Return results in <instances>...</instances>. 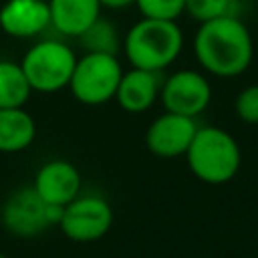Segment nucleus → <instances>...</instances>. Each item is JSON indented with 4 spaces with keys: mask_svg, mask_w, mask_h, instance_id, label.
I'll use <instances>...</instances> for the list:
<instances>
[{
    "mask_svg": "<svg viewBox=\"0 0 258 258\" xmlns=\"http://www.w3.org/2000/svg\"><path fill=\"white\" fill-rule=\"evenodd\" d=\"M196 131V117L165 111L149 123L145 131V145L157 157H179L185 155Z\"/></svg>",
    "mask_w": 258,
    "mask_h": 258,
    "instance_id": "nucleus-9",
    "label": "nucleus"
},
{
    "mask_svg": "<svg viewBox=\"0 0 258 258\" xmlns=\"http://www.w3.org/2000/svg\"><path fill=\"white\" fill-rule=\"evenodd\" d=\"M50 26L69 38L81 36L99 16V0H48Z\"/></svg>",
    "mask_w": 258,
    "mask_h": 258,
    "instance_id": "nucleus-13",
    "label": "nucleus"
},
{
    "mask_svg": "<svg viewBox=\"0 0 258 258\" xmlns=\"http://www.w3.org/2000/svg\"><path fill=\"white\" fill-rule=\"evenodd\" d=\"M36 137V123L24 107L0 109V151L18 153L32 145Z\"/></svg>",
    "mask_w": 258,
    "mask_h": 258,
    "instance_id": "nucleus-14",
    "label": "nucleus"
},
{
    "mask_svg": "<svg viewBox=\"0 0 258 258\" xmlns=\"http://www.w3.org/2000/svg\"><path fill=\"white\" fill-rule=\"evenodd\" d=\"M79 44L83 46L85 52H107V54H117L121 48V38L115 28V24L99 16L81 36H77Z\"/></svg>",
    "mask_w": 258,
    "mask_h": 258,
    "instance_id": "nucleus-16",
    "label": "nucleus"
},
{
    "mask_svg": "<svg viewBox=\"0 0 258 258\" xmlns=\"http://www.w3.org/2000/svg\"><path fill=\"white\" fill-rule=\"evenodd\" d=\"M234 111L240 121L258 125V83L244 87L234 99Z\"/></svg>",
    "mask_w": 258,
    "mask_h": 258,
    "instance_id": "nucleus-19",
    "label": "nucleus"
},
{
    "mask_svg": "<svg viewBox=\"0 0 258 258\" xmlns=\"http://www.w3.org/2000/svg\"><path fill=\"white\" fill-rule=\"evenodd\" d=\"M60 210L46 206L36 191L30 187H20L8 196L2 206V224L4 228L20 238H32L46 228L58 224Z\"/></svg>",
    "mask_w": 258,
    "mask_h": 258,
    "instance_id": "nucleus-7",
    "label": "nucleus"
},
{
    "mask_svg": "<svg viewBox=\"0 0 258 258\" xmlns=\"http://www.w3.org/2000/svg\"><path fill=\"white\" fill-rule=\"evenodd\" d=\"M191 46L200 67L220 79L246 73L254 58L252 34L238 14L200 22Z\"/></svg>",
    "mask_w": 258,
    "mask_h": 258,
    "instance_id": "nucleus-1",
    "label": "nucleus"
},
{
    "mask_svg": "<svg viewBox=\"0 0 258 258\" xmlns=\"http://www.w3.org/2000/svg\"><path fill=\"white\" fill-rule=\"evenodd\" d=\"M121 48L135 69L161 73L177 60L183 48V32L177 20L145 18L131 24L121 40Z\"/></svg>",
    "mask_w": 258,
    "mask_h": 258,
    "instance_id": "nucleus-2",
    "label": "nucleus"
},
{
    "mask_svg": "<svg viewBox=\"0 0 258 258\" xmlns=\"http://www.w3.org/2000/svg\"><path fill=\"white\" fill-rule=\"evenodd\" d=\"M101 8H109V10H125L129 6L135 4V0H99Z\"/></svg>",
    "mask_w": 258,
    "mask_h": 258,
    "instance_id": "nucleus-20",
    "label": "nucleus"
},
{
    "mask_svg": "<svg viewBox=\"0 0 258 258\" xmlns=\"http://www.w3.org/2000/svg\"><path fill=\"white\" fill-rule=\"evenodd\" d=\"M185 161L189 171L204 183L222 185L236 177L242 151L232 133L222 127H198L187 151Z\"/></svg>",
    "mask_w": 258,
    "mask_h": 258,
    "instance_id": "nucleus-3",
    "label": "nucleus"
},
{
    "mask_svg": "<svg viewBox=\"0 0 258 258\" xmlns=\"http://www.w3.org/2000/svg\"><path fill=\"white\" fill-rule=\"evenodd\" d=\"M135 6L145 18L177 20L185 10V0H135Z\"/></svg>",
    "mask_w": 258,
    "mask_h": 258,
    "instance_id": "nucleus-18",
    "label": "nucleus"
},
{
    "mask_svg": "<svg viewBox=\"0 0 258 258\" xmlns=\"http://www.w3.org/2000/svg\"><path fill=\"white\" fill-rule=\"evenodd\" d=\"M32 189L46 206L62 210L81 194V173L67 159H50L38 167Z\"/></svg>",
    "mask_w": 258,
    "mask_h": 258,
    "instance_id": "nucleus-10",
    "label": "nucleus"
},
{
    "mask_svg": "<svg viewBox=\"0 0 258 258\" xmlns=\"http://www.w3.org/2000/svg\"><path fill=\"white\" fill-rule=\"evenodd\" d=\"M123 67L117 54L107 52H85L77 56L69 89L73 97L83 105H105L115 99L117 85L121 81Z\"/></svg>",
    "mask_w": 258,
    "mask_h": 258,
    "instance_id": "nucleus-5",
    "label": "nucleus"
},
{
    "mask_svg": "<svg viewBox=\"0 0 258 258\" xmlns=\"http://www.w3.org/2000/svg\"><path fill=\"white\" fill-rule=\"evenodd\" d=\"M183 12L198 22H206L218 16L238 14V0H185Z\"/></svg>",
    "mask_w": 258,
    "mask_h": 258,
    "instance_id": "nucleus-17",
    "label": "nucleus"
},
{
    "mask_svg": "<svg viewBox=\"0 0 258 258\" xmlns=\"http://www.w3.org/2000/svg\"><path fill=\"white\" fill-rule=\"evenodd\" d=\"M0 258H8V256H6V254H4V252H0Z\"/></svg>",
    "mask_w": 258,
    "mask_h": 258,
    "instance_id": "nucleus-21",
    "label": "nucleus"
},
{
    "mask_svg": "<svg viewBox=\"0 0 258 258\" xmlns=\"http://www.w3.org/2000/svg\"><path fill=\"white\" fill-rule=\"evenodd\" d=\"M58 226L73 242H95L111 230L113 210L101 196H77L60 210Z\"/></svg>",
    "mask_w": 258,
    "mask_h": 258,
    "instance_id": "nucleus-6",
    "label": "nucleus"
},
{
    "mask_svg": "<svg viewBox=\"0 0 258 258\" xmlns=\"http://www.w3.org/2000/svg\"><path fill=\"white\" fill-rule=\"evenodd\" d=\"M77 64V52L64 40L44 38L34 42L22 56L20 67L38 93H56L69 87Z\"/></svg>",
    "mask_w": 258,
    "mask_h": 258,
    "instance_id": "nucleus-4",
    "label": "nucleus"
},
{
    "mask_svg": "<svg viewBox=\"0 0 258 258\" xmlns=\"http://www.w3.org/2000/svg\"><path fill=\"white\" fill-rule=\"evenodd\" d=\"M159 73L131 67L121 75V81L115 91V101L127 113H145L159 99Z\"/></svg>",
    "mask_w": 258,
    "mask_h": 258,
    "instance_id": "nucleus-12",
    "label": "nucleus"
},
{
    "mask_svg": "<svg viewBox=\"0 0 258 258\" xmlns=\"http://www.w3.org/2000/svg\"><path fill=\"white\" fill-rule=\"evenodd\" d=\"M48 26L46 0H6L0 8V28L12 38H34Z\"/></svg>",
    "mask_w": 258,
    "mask_h": 258,
    "instance_id": "nucleus-11",
    "label": "nucleus"
},
{
    "mask_svg": "<svg viewBox=\"0 0 258 258\" xmlns=\"http://www.w3.org/2000/svg\"><path fill=\"white\" fill-rule=\"evenodd\" d=\"M32 87L20 67L14 60H0V109L24 107L30 99Z\"/></svg>",
    "mask_w": 258,
    "mask_h": 258,
    "instance_id": "nucleus-15",
    "label": "nucleus"
},
{
    "mask_svg": "<svg viewBox=\"0 0 258 258\" xmlns=\"http://www.w3.org/2000/svg\"><path fill=\"white\" fill-rule=\"evenodd\" d=\"M159 101L165 111L198 117L212 101V85L200 71L181 69L161 81Z\"/></svg>",
    "mask_w": 258,
    "mask_h": 258,
    "instance_id": "nucleus-8",
    "label": "nucleus"
}]
</instances>
